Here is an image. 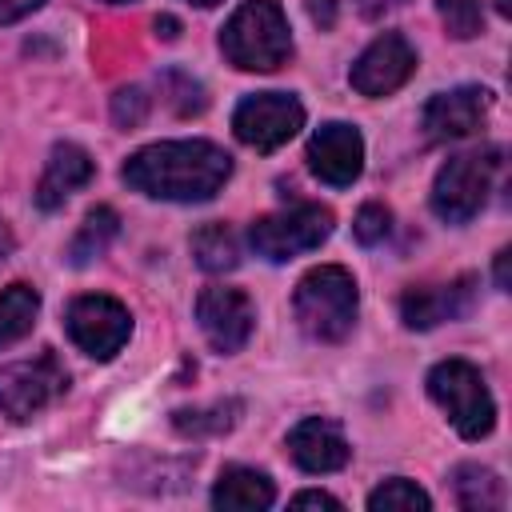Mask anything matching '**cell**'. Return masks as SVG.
<instances>
[{"mask_svg":"<svg viewBox=\"0 0 512 512\" xmlns=\"http://www.w3.org/2000/svg\"><path fill=\"white\" fill-rule=\"evenodd\" d=\"M304 128V104L288 92H252L232 112V132L256 152H276Z\"/></svg>","mask_w":512,"mask_h":512,"instance_id":"cell-8","label":"cell"},{"mask_svg":"<svg viewBox=\"0 0 512 512\" xmlns=\"http://www.w3.org/2000/svg\"><path fill=\"white\" fill-rule=\"evenodd\" d=\"M368 508H372V512H428L432 500H428V492L416 488L412 480L392 476V480H384L380 488L368 492Z\"/></svg>","mask_w":512,"mask_h":512,"instance_id":"cell-23","label":"cell"},{"mask_svg":"<svg viewBox=\"0 0 512 512\" xmlns=\"http://www.w3.org/2000/svg\"><path fill=\"white\" fill-rule=\"evenodd\" d=\"M44 0H0V24H16L28 12H36Z\"/></svg>","mask_w":512,"mask_h":512,"instance_id":"cell-27","label":"cell"},{"mask_svg":"<svg viewBox=\"0 0 512 512\" xmlns=\"http://www.w3.org/2000/svg\"><path fill=\"white\" fill-rule=\"evenodd\" d=\"M328 236H332V212L324 204H296L284 212H268L248 228V244L256 248V256H264L272 264L312 252Z\"/></svg>","mask_w":512,"mask_h":512,"instance_id":"cell-6","label":"cell"},{"mask_svg":"<svg viewBox=\"0 0 512 512\" xmlns=\"http://www.w3.org/2000/svg\"><path fill=\"white\" fill-rule=\"evenodd\" d=\"M508 260H512V252L504 248V252L496 256V288H500V292H508Z\"/></svg>","mask_w":512,"mask_h":512,"instance_id":"cell-31","label":"cell"},{"mask_svg":"<svg viewBox=\"0 0 512 512\" xmlns=\"http://www.w3.org/2000/svg\"><path fill=\"white\" fill-rule=\"evenodd\" d=\"M292 308H296L300 328H304L312 340H324V344L344 340V336L352 332L356 308H360V292H356L352 272L340 268V264H320V268H312V272L296 284Z\"/></svg>","mask_w":512,"mask_h":512,"instance_id":"cell-3","label":"cell"},{"mask_svg":"<svg viewBox=\"0 0 512 512\" xmlns=\"http://www.w3.org/2000/svg\"><path fill=\"white\" fill-rule=\"evenodd\" d=\"M404 0H360V12L368 16V20H380L384 12H392V8H400Z\"/></svg>","mask_w":512,"mask_h":512,"instance_id":"cell-30","label":"cell"},{"mask_svg":"<svg viewBox=\"0 0 512 512\" xmlns=\"http://www.w3.org/2000/svg\"><path fill=\"white\" fill-rule=\"evenodd\" d=\"M272 500H276L272 480L256 468H244V464L224 468L216 488H212V504L224 512H256V508H272Z\"/></svg>","mask_w":512,"mask_h":512,"instance_id":"cell-17","label":"cell"},{"mask_svg":"<svg viewBox=\"0 0 512 512\" xmlns=\"http://www.w3.org/2000/svg\"><path fill=\"white\" fill-rule=\"evenodd\" d=\"M496 172H500V148L452 156L432 180V212L448 224H468L484 208Z\"/></svg>","mask_w":512,"mask_h":512,"instance_id":"cell-5","label":"cell"},{"mask_svg":"<svg viewBox=\"0 0 512 512\" xmlns=\"http://www.w3.org/2000/svg\"><path fill=\"white\" fill-rule=\"evenodd\" d=\"M188 4H200V8H212V4H220V0H188Z\"/></svg>","mask_w":512,"mask_h":512,"instance_id":"cell-34","label":"cell"},{"mask_svg":"<svg viewBox=\"0 0 512 512\" xmlns=\"http://www.w3.org/2000/svg\"><path fill=\"white\" fill-rule=\"evenodd\" d=\"M12 248H16V240H12V228H8V220H0V264L12 256Z\"/></svg>","mask_w":512,"mask_h":512,"instance_id":"cell-32","label":"cell"},{"mask_svg":"<svg viewBox=\"0 0 512 512\" xmlns=\"http://www.w3.org/2000/svg\"><path fill=\"white\" fill-rule=\"evenodd\" d=\"M192 256L204 272H232L240 264V244H236V232L220 220L204 224L192 232Z\"/></svg>","mask_w":512,"mask_h":512,"instance_id":"cell-22","label":"cell"},{"mask_svg":"<svg viewBox=\"0 0 512 512\" xmlns=\"http://www.w3.org/2000/svg\"><path fill=\"white\" fill-rule=\"evenodd\" d=\"M228 64L244 72H272L292 56V28L276 0H244L220 28Z\"/></svg>","mask_w":512,"mask_h":512,"instance_id":"cell-2","label":"cell"},{"mask_svg":"<svg viewBox=\"0 0 512 512\" xmlns=\"http://www.w3.org/2000/svg\"><path fill=\"white\" fill-rule=\"evenodd\" d=\"M64 392H68V372L52 352H40L32 360H12L0 368V412L8 420H32Z\"/></svg>","mask_w":512,"mask_h":512,"instance_id":"cell-7","label":"cell"},{"mask_svg":"<svg viewBox=\"0 0 512 512\" xmlns=\"http://www.w3.org/2000/svg\"><path fill=\"white\" fill-rule=\"evenodd\" d=\"M308 168L332 184V188H348L360 168H364V136L352 128V124H320L308 140Z\"/></svg>","mask_w":512,"mask_h":512,"instance_id":"cell-13","label":"cell"},{"mask_svg":"<svg viewBox=\"0 0 512 512\" xmlns=\"http://www.w3.org/2000/svg\"><path fill=\"white\" fill-rule=\"evenodd\" d=\"M416 72V52L400 32H380L352 64L348 80L360 96H388Z\"/></svg>","mask_w":512,"mask_h":512,"instance_id":"cell-12","label":"cell"},{"mask_svg":"<svg viewBox=\"0 0 512 512\" xmlns=\"http://www.w3.org/2000/svg\"><path fill=\"white\" fill-rule=\"evenodd\" d=\"M292 508H332V512H340V500L328 496V492H296Z\"/></svg>","mask_w":512,"mask_h":512,"instance_id":"cell-28","label":"cell"},{"mask_svg":"<svg viewBox=\"0 0 512 512\" xmlns=\"http://www.w3.org/2000/svg\"><path fill=\"white\" fill-rule=\"evenodd\" d=\"M436 12L448 28V36L456 40H472L484 32V8L480 0H436Z\"/></svg>","mask_w":512,"mask_h":512,"instance_id":"cell-24","label":"cell"},{"mask_svg":"<svg viewBox=\"0 0 512 512\" xmlns=\"http://www.w3.org/2000/svg\"><path fill=\"white\" fill-rule=\"evenodd\" d=\"M40 316V292L32 284H8L0 292V348L24 340Z\"/></svg>","mask_w":512,"mask_h":512,"instance_id":"cell-21","label":"cell"},{"mask_svg":"<svg viewBox=\"0 0 512 512\" xmlns=\"http://www.w3.org/2000/svg\"><path fill=\"white\" fill-rule=\"evenodd\" d=\"M308 16H312L320 28H332V24H336V0H312V4H308Z\"/></svg>","mask_w":512,"mask_h":512,"instance_id":"cell-29","label":"cell"},{"mask_svg":"<svg viewBox=\"0 0 512 512\" xmlns=\"http://www.w3.org/2000/svg\"><path fill=\"white\" fill-rule=\"evenodd\" d=\"M124 184L152 200H212L232 176V156L212 140H160L124 160Z\"/></svg>","mask_w":512,"mask_h":512,"instance_id":"cell-1","label":"cell"},{"mask_svg":"<svg viewBox=\"0 0 512 512\" xmlns=\"http://www.w3.org/2000/svg\"><path fill=\"white\" fill-rule=\"evenodd\" d=\"M144 116H148V96H144L140 88H120V92L112 96V120H116L120 128H136Z\"/></svg>","mask_w":512,"mask_h":512,"instance_id":"cell-26","label":"cell"},{"mask_svg":"<svg viewBox=\"0 0 512 512\" xmlns=\"http://www.w3.org/2000/svg\"><path fill=\"white\" fill-rule=\"evenodd\" d=\"M244 404L240 400H216V404H204V408H176L172 412V428L188 440H208V436H224L236 428Z\"/></svg>","mask_w":512,"mask_h":512,"instance_id":"cell-20","label":"cell"},{"mask_svg":"<svg viewBox=\"0 0 512 512\" xmlns=\"http://www.w3.org/2000/svg\"><path fill=\"white\" fill-rule=\"evenodd\" d=\"M288 452L292 460L304 468V472H340L348 460H352V448L340 432L336 420H324V416H304L292 432H288Z\"/></svg>","mask_w":512,"mask_h":512,"instance_id":"cell-15","label":"cell"},{"mask_svg":"<svg viewBox=\"0 0 512 512\" xmlns=\"http://www.w3.org/2000/svg\"><path fill=\"white\" fill-rule=\"evenodd\" d=\"M476 288H480V280L472 272H464L448 284H412L400 296V320L416 332L436 328L444 320H464L476 304Z\"/></svg>","mask_w":512,"mask_h":512,"instance_id":"cell-10","label":"cell"},{"mask_svg":"<svg viewBox=\"0 0 512 512\" xmlns=\"http://www.w3.org/2000/svg\"><path fill=\"white\" fill-rule=\"evenodd\" d=\"M116 232H120V216H116V208L96 204V208L84 216V224H80V232L72 236V244H68V264H72V268H84V264L100 260V256L112 248Z\"/></svg>","mask_w":512,"mask_h":512,"instance_id":"cell-19","label":"cell"},{"mask_svg":"<svg viewBox=\"0 0 512 512\" xmlns=\"http://www.w3.org/2000/svg\"><path fill=\"white\" fill-rule=\"evenodd\" d=\"M176 32H180V24H176L172 16H160V20H156V36H164V40H176Z\"/></svg>","mask_w":512,"mask_h":512,"instance_id":"cell-33","label":"cell"},{"mask_svg":"<svg viewBox=\"0 0 512 512\" xmlns=\"http://www.w3.org/2000/svg\"><path fill=\"white\" fill-rule=\"evenodd\" d=\"M108 4H132V0H108Z\"/></svg>","mask_w":512,"mask_h":512,"instance_id":"cell-35","label":"cell"},{"mask_svg":"<svg viewBox=\"0 0 512 512\" xmlns=\"http://www.w3.org/2000/svg\"><path fill=\"white\" fill-rule=\"evenodd\" d=\"M92 172H96V164H92V156L80 148V144H56L52 152H48V164H44V176H40V184H36V208H44V212H56V208H64V200L72 196V192H80L88 180H92Z\"/></svg>","mask_w":512,"mask_h":512,"instance_id":"cell-16","label":"cell"},{"mask_svg":"<svg viewBox=\"0 0 512 512\" xmlns=\"http://www.w3.org/2000/svg\"><path fill=\"white\" fill-rule=\"evenodd\" d=\"M196 320H200V332L204 340L216 348V352H240L252 336V324H256V308L252 300L240 292V288H204L200 300H196Z\"/></svg>","mask_w":512,"mask_h":512,"instance_id":"cell-11","label":"cell"},{"mask_svg":"<svg viewBox=\"0 0 512 512\" xmlns=\"http://www.w3.org/2000/svg\"><path fill=\"white\" fill-rule=\"evenodd\" d=\"M428 396L444 408V416L452 420V428L464 440H480L496 424L492 392H488L480 368L468 360H440L428 372Z\"/></svg>","mask_w":512,"mask_h":512,"instance_id":"cell-4","label":"cell"},{"mask_svg":"<svg viewBox=\"0 0 512 512\" xmlns=\"http://www.w3.org/2000/svg\"><path fill=\"white\" fill-rule=\"evenodd\" d=\"M64 328L80 352H88L92 360H112L132 336V316L112 296H80L68 304Z\"/></svg>","mask_w":512,"mask_h":512,"instance_id":"cell-9","label":"cell"},{"mask_svg":"<svg viewBox=\"0 0 512 512\" xmlns=\"http://www.w3.org/2000/svg\"><path fill=\"white\" fill-rule=\"evenodd\" d=\"M452 496L460 508L468 512H496L504 508V480L492 472V468H480V464H456L452 476Z\"/></svg>","mask_w":512,"mask_h":512,"instance_id":"cell-18","label":"cell"},{"mask_svg":"<svg viewBox=\"0 0 512 512\" xmlns=\"http://www.w3.org/2000/svg\"><path fill=\"white\" fill-rule=\"evenodd\" d=\"M388 228H392V212H388L384 204H364V208L356 212V220H352V236H356L364 248L380 244V240L388 236Z\"/></svg>","mask_w":512,"mask_h":512,"instance_id":"cell-25","label":"cell"},{"mask_svg":"<svg viewBox=\"0 0 512 512\" xmlns=\"http://www.w3.org/2000/svg\"><path fill=\"white\" fill-rule=\"evenodd\" d=\"M492 112V92L480 84H460L424 104V128L432 140H460L472 136Z\"/></svg>","mask_w":512,"mask_h":512,"instance_id":"cell-14","label":"cell"}]
</instances>
